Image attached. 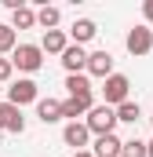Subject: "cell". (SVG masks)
<instances>
[{
  "label": "cell",
  "instance_id": "cell-18",
  "mask_svg": "<svg viewBox=\"0 0 153 157\" xmlns=\"http://www.w3.org/2000/svg\"><path fill=\"white\" fill-rule=\"evenodd\" d=\"M120 157H150V143H139V139H128Z\"/></svg>",
  "mask_w": 153,
  "mask_h": 157
},
{
  "label": "cell",
  "instance_id": "cell-1",
  "mask_svg": "<svg viewBox=\"0 0 153 157\" xmlns=\"http://www.w3.org/2000/svg\"><path fill=\"white\" fill-rule=\"evenodd\" d=\"M88 128L95 132V135H113V128H117V110L113 106H95L91 113H88Z\"/></svg>",
  "mask_w": 153,
  "mask_h": 157
},
{
  "label": "cell",
  "instance_id": "cell-5",
  "mask_svg": "<svg viewBox=\"0 0 153 157\" xmlns=\"http://www.w3.org/2000/svg\"><path fill=\"white\" fill-rule=\"evenodd\" d=\"M0 132H15V135H22V132H26V117H22V110H18V106L0 102Z\"/></svg>",
  "mask_w": 153,
  "mask_h": 157
},
{
  "label": "cell",
  "instance_id": "cell-17",
  "mask_svg": "<svg viewBox=\"0 0 153 157\" xmlns=\"http://www.w3.org/2000/svg\"><path fill=\"white\" fill-rule=\"evenodd\" d=\"M58 18H62V15H58V7H40V11H37V22L44 26V33H51V29L58 26Z\"/></svg>",
  "mask_w": 153,
  "mask_h": 157
},
{
  "label": "cell",
  "instance_id": "cell-12",
  "mask_svg": "<svg viewBox=\"0 0 153 157\" xmlns=\"http://www.w3.org/2000/svg\"><path fill=\"white\" fill-rule=\"evenodd\" d=\"M66 37H62V29H51V33H44V44H40V51H51V55H66Z\"/></svg>",
  "mask_w": 153,
  "mask_h": 157
},
{
  "label": "cell",
  "instance_id": "cell-10",
  "mask_svg": "<svg viewBox=\"0 0 153 157\" xmlns=\"http://www.w3.org/2000/svg\"><path fill=\"white\" fill-rule=\"evenodd\" d=\"M37 117L44 121V124L62 121V102H58V99H37Z\"/></svg>",
  "mask_w": 153,
  "mask_h": 157
},
{
  "label": "cell",
  "instance_id": "cell-20",
  "mask_svg": "<svg viewBox=\"0 0 153 157\" xmlns=\"http://www.w3.org/2000/svg\"><path fill=\"white\" fill-rule=\"evenodd\" d=\"M0 51H15V29L7 22H0Z\"/></svg>",
  "mask_w": 153,
  "mask_h": 157
},
{
  "label": "cell",
  "instance_id": "cell-23",
  "mask_svg": "<svg viewBox=\"0 0 153 157\" xmlns=\"http://www.w3.org/2000/svg\"><path fill=\"white\" fill-rule=\"evenodd\" d=\"M76 157H95V154H91V150H76Z\"/></svg>",
  "mask_w": 153,
  "mask_h": 157
},
{
  "label": "cell",
  "instance_id": "cell-22",
  "mask_svg": "<svg viewBox=\"0 0 153 157\" xmlns=\"http://www.w3.org/2000/svg\"><path fill=\"white\" fill-rule=\"evenodd\" d=\"M142 11H146V18L153 22V0H146V4H142Z\"/></svg>",
  "mask_w": 153,
  "mask_h": 157
},
{
  "label": "cell",
  "instance_id": "cell-19",
  "mask_svg": "<svg viewBox=\"0 0 153 157\" xmlns=\"http://www.w3.org/2000/svg\"><path fill=\"white\" fill-rule=\"evenodd\" d=\"M139 117H142L139 102H124V106H117V121H128V124H135Z\"/></svg>",
  "mask_w": 153,
  "mask_h": 157
},
{
  "label": "cell",
  "instance_id": "cell-11",
  "mask_svg": "<svg viewBox=\"0 0 153 157\" xmlns=\"http://www.w3.org/2000/svg\"><path fill=\"white\" fill-rule=\"evenodd\" d=\"M120 150H124V143H120L117 135H99L91 154H95V157H120Z\"/></svg>",
  "mask_w": 153,
  "mask_h": 157
},
{
  "label": "cell",
  "instance_id": "cell-6",
  "mask_svg": "<svg viewBox=\"0 0 153 157\" xmlns=\"http://www.w3.org/2000/svg\"><path fill=\"white\" fill-rule=\"evenodd\" d=\"M33 99H37V84H33V80H15V84L7 88V102L18 106V110H22L26 102H33Z\"/></svg>",
  "mask_w": 153,
  "mask_h": 157
},
{
  "label": "cell",
  "instance_id": "cell-8",
  "mask_svg": "<svg viewBox=\"0 0 153 157\" xmlns=\"http://www.w3.org/2000/svg\"><path fill=\"white\" fill-rule=\"evenodd\" d=\"M62 66L69 70V77H76L80 70H88V51H84L80 44H73V48H66V55H62Z\"/></svg>",
  "mask_w": 153,
  "mask_h": 157
},
{
  "label": "cell",
  "instance_id": "cell-25",
  "mask_svg": "<svg viewBox=\"0 0 153 157\" xmlns=\"http://www.w3.org/2000/svg\"><path fill=\"white\" fill-rule=\"evenodd\" d=\"M150 121H153V117H150Z\"/></svg>",
  "mask_w": 153,
  "mask_h": 157
},
{
  "label": "cell",
  "instance_id": "cell-3",
  "mask_svg": "<svg viewBox=\"0 0 153 157\" xmlns=\"http://www.w3.org/2000/svg\"><path fill=\"white\" fill-rule=\"evenodd\" d=\"M11 62H15L18 70L33 73V70H40V62H44V51H40L37 44H18V48H15V55H11Z\"/></svg>",
  "mask_w": 153,
  "mask_h": 157
},
{
  "label": "cell",
  "instance_id": "cell-24",
  "mask_svg": "<svg viewBox=\"0 0 153 157\" xmlns=\"http://www.w3.org/2000/svg\"><path fill=\"white\" fill-rule=\"evenodd\" d=\"M150 157H153V143H150Z\"/></svg>",
  "mask_w": 153,
  "mask_h": 157
},
{
  "label": "cell",
  "instance_id": "cell-9",
  "mask_svg": "<svg viewBox=\"0 0 153 157\" xmlns=\"http://www.w3.org/2000/svg\"><path fill=\"white\" fill-rule=\"evenodd\" d=\"M88 135H91V128H88V124H80V121H69V124H66V132H62V139H66L69 146H76V150H80V146H88Z\"/></svg>",
  "mask_w": 153,
  "mask_h": 157
},
{
  "label": "cell",
  "instance_id": "cell-14",
  "mask_svg": "<svg viewBox=\"0 0 153 157\" xmlns=\"http://www.w3.org/2000/svg\"><path fill=\"white\" fill-rule=\"evenodd\" d=\"M91 99H66L62 102V117H80V113H91Z\"/></svg>",
  "mask_w": 153,
  "mask_h": 157
},
{
  "label": "cell",
  "instance_id": "cell-4",
  "mask_svg": "<svg viewBox=\"0 0 153 157\" xmlns=\"http://www.w3.org/2000/svg\"><path fill=\"white\" fill-rule=\"evenodd\" d=\"M124 44H128L131 55H150V51H153V29H150V26H135Z\"/></svg>",
  "mask_w": 153,
  "mask_h": 157
},
{
  "label": "cell",
  "instance_id": "cell-21",
  "mask_svg": "<svg viewBox=\"0 0 153 157\" xmlns=\"http://www.w3.org/2000/svg\"><path fill=\"white\" fill-rule=\"evenodd\" d=\"M11 70H15V62H11V59H0V84L11 80Z\"/></svg>",
  "mask_w": 153,
  "mask_h": 157
},
{
  "label": "cell",
  "instance_id": "cell-2",
  "mask_svg": "<svg viewBox=\"0 0 153 157\" xmlns=\"http://www.w3.org/2000/svg\"><path fill=\"white\" fill-rule=\"evenodd\" d=\"M128 88H131L128 77H124V73H113V77L102 84V99H106V106H124V102H128Z\"/></svg>",
  "mask_w": 153,
  "mask_h": 157
},
{
  "label": "cell",
  "instance_id": "cell-7",
  "mask_svg": "<svg viewBox=\"0 0 153 157\" xmlns=\"http://www.w3.org/2000/svg\"><path fill=\"white\" fill-rule=\"evenodd\" d=\"M88 73L110 80L113 77V55H110V51H91V55H88Z\"/></svg>",
  "mask_w": 153,
  "mask_h": 157
},
{
  "label": "cell",
  "instance_id": "cell-15",
  "mask_svg": "<svg viewBox=\"0 0 153 157\" xmlns=\"http://www.w3.org/2000/svg\"><path fill=\"white\" fill-rule=\"evenodd\" d=\"M69 33H73V40H76V44H84V40H91V37H95L99 29H95V22H91V18H76Z\"/></svg>",
  "mask_w": 153,
  "mask_h": 157
},
{
  "label": "cell",
  "instance_id": "cell-16",
  "mask_svg": "<svg viewBox=\"0 0 153 157\" xmlns=\"http://www.w3.org/2000/svg\"><path fill=\"white\" fill-rule=\"evenodd\" d=\"M37 22V11H29V7H18V11H11V29H29Z\"/></svg>",
  "mask_w": 153,
  "mask_h": 157
},
{
  "label": "cell",
  "instance_id": "cell-13",
  "mask_svg": "<svg viewBox=\"0 0 153 157\" xmlns=\"http://www.w3.org/2000/svg\"><path fill=\"white\" fill-rule=\"evenodd\" d=\"M66 88H69V99H91V84L84 73H76V77L66 80Z\"/></svg>",
  "mask_w": 153,
  "mask_h": 157
}]
</instances>
